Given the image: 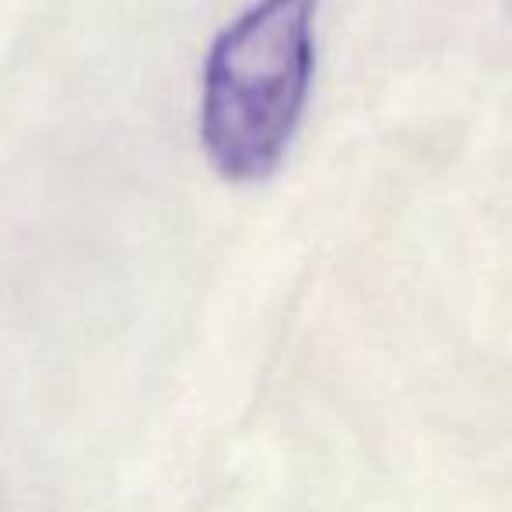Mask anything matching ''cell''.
I'll list each match as a JSON object with an SVG mask.
<instances>
[{"label":"cell","instance_id":"6da1fadb","mask_svg":"<svg viewBox=\"0 0 512 512\" xmlns=\"http://www.w3.org/2000/svg\"><path fill=\"white\" fill-rule=\"evenodd\" d=\"M320 0H256L204 64L200 141L232 183L267 179L302 123L316 71Z\"/></svg>","mask_w":512,"mask_h":512}]
</instances>
